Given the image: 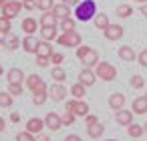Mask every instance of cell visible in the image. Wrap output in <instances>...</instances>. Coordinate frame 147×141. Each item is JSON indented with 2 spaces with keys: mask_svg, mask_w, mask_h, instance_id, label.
I'll return each mask as SVG.
<instances>
[{
  "mask_svg": "<svg viewBox=\"0 0 147 141\" xmlns=\"http://www.w3.org/2000/svg\"><path fill=\"white\" fill-rule=\"evenodd\" d=\"M95 14H97L95 0H81V2L77 4V8H75V16L81 22H87V20L95 18Z\"/></svg>",
  "mask_w": 147,
  "mask_h": 141,
  "instance_id": "6da1fadb",
  "label": "cell"
},
{
  "mask_svg": "<svg viewBox=\"0 0 147 141\" xmlns=\"http://www.w3.org/2000/svg\"><path fill=\"white\" fill-rule=\"evenodd\" d=\"M77 59H79L87 69L99 65V53H97L93 47H85V45L77 47Z\"/></svg>",
  "mask_w": 147,
  "mask_h": 141,
  "instance_id": "7a4b0ae2",
  "label": "cell"
},
{
  "mask_svg": "<svg viewBox=\"0 0 147 141\" xmlns=\"http://www.w3.org/2000/svg\"><path fill=\"white\" fill-rule=\"evenodd\" d=\"M95 75H97V79L111 83V81H115V77H117V69H115L111 63H107V61H99V65L95 67Z\"/></svg>",
  "mask_w": 147,
  "mask_h": 141,
  "instance_id": "3957f363",
  "label": "cell"
},
{
  "mask_svg": "<svg viewBox=\"0 0 147 141\" xmlns=\"http://www.w3.org/2000/svg\"><path fill=\"white\" fill-rule=\"evenodd\" d=\"M65 111L73 113L75 117H87L89 115V105L85 99H71L65 103Z\"/></svg>",
  "mask_w": 147,
  "mask_h": 141,
  "instance_id": "277c9868",
  "label": "cell"
},
{
  "mask_svg": "<svg viewBox=\"0 0 147 141\" xmlns=\"http://www.w3.org/2000/svg\"><path fill=\"white\" fill-rule=\"evenodd\" d=\"M81 34L77 32V30H71V32H63V34H59L57 36V43L61 45V47H65V49H77V47H81Z\"/></svg>",
  "mask_w": 147,
  "mask_h": 141,
  "instance_id": "5b68a950",
  "label": "cell"
},
{
  "mask_svg": "<svg viewBox=\"0 0 147 141\" xmlns=\"http://www.w3.org/2000/svg\"><path fill=\"white\" fill-rule=\"evenodd\" d=\"M24 83H26V89L30 93H45L47 91V83L42 81L40 75H28L24 79Z\"/></svg>",
  "mask_w": 147,
  "mask_h": 141,
  "instance_id": "8992f818",
  "label": "cell"
},
{
  "mask_svg": "<svg viewBox=\"0 0 147 141\" xmlns=\"http://www.w3.org/2000/svg\"><path fill=\"white\" fill-rule=\"evenodd\" d=\"M49 97L55 101V103H63L67 99V87L65 83H55L51 89H49Z\"/></svg>",
  "mask_w": 147,
  "mask_h": 141,
  "instance_id": "52a82bcc",
  "label": "cell"
},
{
  "mask_svg": "<svg viewBox=\"0 0 147 141\" xmlns=\"http://www.w3.org/2000/svg\"><path fill=\"white\" fill-rule=\"evenodd\" d=\"M20 10H22V2H18V0H10L8 4L2 6V16H6V18L12 20L14 16L20 14Z\"/></svg>",
  "mask_w": 147,
  "mask_h": 141,
  "instance_id": "ba28073f",
  "label": "cell"
},
{
  "mask_svg": "<svg viewBox=\"0 0 147 141\" xmlns=\"http://www.w3.org/2000/svg\"><path fill=\"white\" fill-rule=\"evenodd\" d=\"M45 125H47V129H51V131H59V129L63 127V119H61L59 113L51 111V113H47V117H45Z\"/></svg>",
  "mask_w": 147,
  "mask_h": 141,
  "instance_id": "9c48e42d",
  "label": "cell"
},
{
  "mask_svg": "<svg viewBox=\"0 0 147 141\" xmlns=\"http://www.w3.org/2000/svg\"><path fill=\"white\" fill-rule=\"evenodd\" d=\"M103 32H105V38H107V40L115 43V40H119V38L123 36V32H125V30H123V26H121V24H109Z\"/></svg>",
  "mask_w": 147,
  "mask_h": 141,
  "instance_id": "30bf717a",
  "label": "cell"
},
{
  "mask_svg": "<svg viewBox=\"0 0 147 141\" xmlns=\"http://www.w3.org/2000/svg\"><path fill=\"white\" fill-rule=\"evenodd\" d=\"M117 55H119V59H121V61H127V63H133V61H137V53H135V49H133V47H129V45H123V47H119Z\"/></svg>",
  "mask_w": 147,
  "mask_h": 141,
  "instance_id": "8fae6325",
  "label": "cell"
},
{
  "mask_svg": "<svg viewBox=\"0 0 147 141\" xmlns=\"http://www.w3.org/2000/svg\"><path fill=\"white\" fill-rule=\"evenodd\" d=\"M42 129H45V119L30 117V119L26 121V131H28V133H32V135H38V133H42Z\"/></svg>",
  "mask_w": 147,
  "mask_h": 141,
  "instance_id": "7c38bea8",
  "label": "cell"
},
{
  "mask_svg": "<svg viewBox=\"0 0 147 141\" xmlns=\"http://www.w3.org/2000/svg\"><path fill=\"white\" fill-rule=\"evenodd\" d=\"M133 111H127V109H119L117 113H115V121L119 123V125H123V127H127V125H131L133 123Z\"/></svg>",
  "mask_w": 147,
  "mask_h": 141,
  "instance_id": "4fadbf2b",
  "label": "cell"
},
{
  "mask_svg": "<svg viewBox=\"0 0 147 141\" xmlns=\"http://www.w3.org/2000/svg\"><path fill=\"white\" fill-rule=\"evenodd\" d=\"M53 14H55L59 20L69 18V16H71V6H69V4H65V2H57V4L53 6Z\"/></svg>",
  "mask_w": 147,
  "mask_h": 141,
  "instance_id": "5bb4252c",
  "label": "cell"
},
{
  "mask_svg": "<svg viewBox=\"0 0 147 141\" xmlns=\"http://www.w3.org/2000/svg\"><path fill=\"white\" fill-rule=\"evenodd\" d=\"M38 38L34 36V34H26L24 38H22V49L26 51V53H34L36 55V49H38Z\"/></svg>",
  "mask_w": 147,
  "mask_h": 141,
  "instance_id": "9a60e30c",
  "label": "cell"
},
{
  "mask_svg": "<svg viewBox=\"0 0 147 141\" xmlns=\"http://www.w3.org/2000/svg\"><path fill=\"white\" fill-rule=\"evenodd\" d=\"M95 79H97V75H95L91 69H87V67H85V69L79 73V79H77V81H79V83H83L85 87H91V85H95Z\"/></svg>",
  "mask_w": 147,
  "mask_h": 141,
  "instance_id": "2e32d148",
  "label": "cell"
},
{
  "mask_svg": "<svg viewBox=\"0 0 147 141\" xmlns=\"http://www.w3.org/2000/svg\"><path fill=\"white\" fill-rule=\"evenodd\" d=\"M125 95L123 93H113L111 97H109V107L113 109V111H119V109H123L125 107Z\"/></svg>",
  "mask_w": 147,
  "mask_h": 141,
  "instance_id": "e0dca14e",
  "label": "cell"
},
{
  "mask_svg": "<svg viewBox=\"0 0 147 141\" xmlns=\"http://www.w3.org/2000/svg\"><path fill=\"white\" fill-rule=\"evenodd\" d=\"M20 26H22V32H26V34H34V32L38 30V20H34L32 16H26V18L20 22Z\"/></svg>",
  "mask_w": 147,
  "mask_h": 141,
  "instance_id": "ac0fdd59",
  "label": "cell"
},
{
  "mask_svg": "<svg viewBox=\"0 0 147 141\" xmlns=\"http://www.w3.org/2000/svg\"><path fill=\"white\" fill-rule=\"evenodd\" d=\"M133 113H135V115H143V113H147V95L137 97V99L133 101Z\"/></svg>",
  "mask_w": 147,
  "mask_h": 141,
  "instance_id": "d6986e66",
  "label": "cell"
},
{
  "mask_svg": "<svg viewBox=\"0 0 147 141\" xmlns=\"http://www.w3.org/2000/svg\"><path fill=\"white\" fill-rule=\"evenodd\" d=\"M38 22H40V26H57L59 18L53 14V10H49V12H42V16L38 18Z\"/></svg>",
  "mask_w": 147,
  "mask_h": 141,
  "instance_id": "ffe728a7",
  "label": "cell"
},
{
  "mask_svg": "<svg viewBox=\"0 0 147 141\" xmlns=\"http://www.w3.org/2000/svg\"><path fill=\"white\" fill-rule=\"evenodd\" d=\"M57 36H59V32H57V26H42L40 28V38L42 40H57Z\"/></svg>",
  "mask_w": 147,
  "mask_h": 141,
  "instance_id": "44dd1931",
  "label": "cell"
},
{
  "mask_svg": "<svg viewBox=\"0 0 147 141\" xmlns=\"http://www.w3.org/2000/svg\"><path fill=\"white\" fill-rule=\"evenodd\" d=\"M20 45H22V40H20L16 34H12V32H10L8 36H4V45H2V47H6L8 51H16Z\"/></svg>",
  "mask_w": 147,
  "mask_h": 141,
  "instance_id": "7402d4cb",
  "label": "cell"
},
{
  "mask_svg": "<svg viewBox=\"0 0 147 141\" xmlns=\"http://www.w3.org/2000/svg\"><path fill=\"white\" fill-rule=\"evenodd\" d=\"M51 77H53V81H57V83H65V81H67V71H65L61 65H57V67L51 69Z\"/></svg>",
  "mask_w": 147,
  "mask_h": 141,
  "instance_id": "603a6c76",
  "label": "cell"
},
{
  "mask_svg": "<svg viewBox=\"0 0 147 141\" xmlns=\"http://www.w3.org/2000/svg\"><path fill=\"white\" fill-rule=\"evenodd\" d=\"M6 79H8V83H22L24 81V73H22V69H10L8 73H6Z\"/></svg>",
  "mask_w": 147,
  "mask_h": 141,
  "instance_id": "cb8c5ba5",
  "label": "cell"
},
{
  "mask_svg": "<svg viewBox=\"0 0 147 141\" xmlns=\"http://www.w3.org/2000/svg\"><path fill=\"white\" fill-rule=\"evenodd\" d=\"M109 24H111V20H109V16H107L105 12H99V14H95V26H97L99 30H105Z\"/></svg>",
  "mask_w": 147,
  "mask_h": 141,
  "instance_id": "d4e9b609",
  "label": "cell"
},
{
  "mask_svg": "<svg viewBox=\"0 0 147 141\" xmlns=\"http://www.w3.org/2000/svg\"><path fill=\"white\" fill-rule=\"evenodd\" d=\"M87 133H89V137H93V139H99V137H103V133H105V127H103L101 123H95V125H89V127H87Z\"/></svg>",
  "mask_w": 147,
  "mask_h": 141,
  "instance_id": "484cf974",
  "label": "cell"
},
{
  "mask_svg": "<svg viewBox=\"0 0 147 141\" xmlns=\"http://www.w3.org/2000/svg\"><path fill=\"white\" fill-rule=\"evenodd\" d=\"M71 95H73L75 99H83V97L87 95V87H85L83 83H79V81H77V83L71 87Z\"/></svg>",
  "mask_w": 147,
  "mask_h": 141,
  "instance_id": "4316f807",
  "label": "cell"
},
{
  "mask_svg": "<svg viewBox=\"0 0 147 141\" xmlns=\"http://www.w3.org/2000/svg\"><path fill=\"white\" fill-rule=\"evenodd\" d=\"M143 133H145L143 125H137V123H131V125H127V135H129V137L137 139V137H141Z\"/></svg>",
  "mask_w": 147,
  "mask_h": 141,
  "instance_id": "83f0119b",
  "label": "cell"
},
{
  "mask_svg": "<svg viewBox=\"0 0 147 141\" xmlns=\"http://www.w3.org/2000/svg\"><path fill=\"white\" fill-rule=\"evenodd\" d=\"M59 26H61V30L63 32H71V30H75V26H77V20L75 18H63V20H59Z\"/></svg>",
  "mask_w": 147,
  "mask_h": 141,
  "instance_id": "f1b7e54d",
  "label": "cell"
},
{
  "mask_svg": "<svg viewBox=\"0 0 147 141\" xmlns=\"http://www.w3.org/2000/svg\"><path fill=\"white\" fill-rule=\"evenodd\" d=\"M55 51H53V47H51V43L49 40H40L38 43V49H36V55H42V57H51Z\"/></svg>",
  "mask_w": 147,
  "mask_h": 141,
  "instance_id": "f546056e",
  "label": "cell"
},
{
  "mask_svg": "<svg viewBox=\"0 0 147 141\" xmlns=\"http://www.w3.org/2000/svg\"><path fill=\"white\" fill-rule=\"evenodd\" d=\"M10 32H12L10 18H6V16H0V34H2V36H8Z\"/></svg>",
  "mask_w": 147,
  "mask_h": 141,
  "instance_id": "4dcf8cb0",
  "label": "cell"
},
{
  "mask_svg": "<svg viewBox=\"0 0 147 141\" xmlns=\"http://www.w3.org/2000/svg\"><path fill=\"white\" fill-rule=\"evenodd\" d=\"M115 14H117L119 18H129V16L133 14V6H129V4H119L117 10H115Z\"/></svg>",
  "mask_w": 147,
  "mask_h": 141,
  "instance_id": "1f68e13d",
  "label": "cell"
},
{
  "mask_svg": "<svg viewBox=\"0 0 147 141\" xmlns=\"http://www.w3.org/2000/svg\"><path fill=\"white\" fill-rule=\"evenodd\" d=\"M53 6H55V0H36V8L40 12H49L53 10Z\"/></svg>",
  "mask_w": 147,
  "mask_h": 141,
  "instance_id": "d6a6232c",
  "label": "cell"
},
{
  "mask_svg": "<svg viewBox=\"0 0 147 141\" xmlns=\"http://www.w3.org/2000/svg\"><path fill=\"white\" fill-rule=\"evenodd\" d=\"M129 85H131L133 89H143V87H145V79H143L141 75H133V77L129 79Z\"/></svg>",
  "mask_w": 147,
  "mask_h": 141,
  "instance_id": "836d02e7",
  "label": "cell"
},
{
  "mask_svg": "<svg viewBox=\"0 0 147 141\" xmlns=\"http://www.w3.org/2000/svg\"><path fill=\"white\" fill-rule=\"evenodd\" d=\"M22 83H8V93L12 95V97H20L22 95Z\"/></svg>",
  "mask_w": 147,
  "mask_h": 141,
  "instance_id": "e575fe53",
  "label": "cell"
},
{
  "mask_svg": "<svg viewBox=\"0 0 147 141\" xmlns=\"http://www.w3.org/2000/svg\"><path fill=\"white\" fill-rule=\"evenodd\" d=\"M47 95H49V91H45V93H32V103H34L36 107L45 105V103H47Z\"/></svg>",
  "mask_w": 147,
  "mask_h": 141,
  "instance_id": "d590c367",
  "label": "cell"
},
{
  "mask_svg": "<svg viewBox=\"0 0 147 141\" xmlns=\"http://www.w3.org/2000/svg\"><path fill=\"white\" fill-rule=\"evenodd\" d=\"M12 105V95L8 93V91H4V93H0V107H10Z\"/></svg>",
  "mask_w": 147,
  "mask_h": 141,
  "instance_id": "8d00e7d4",
  "label": "cell"
},
{
  "mask_svg": "<svg viewBox=\"0 0 147 141\" xmlns=\"http://www.w3.org/2000/svg\"><path fill=\"white\" fill-rule=\"evenodd\" d=\"M61 119H63V127H71V125L75 123V115L69 113V111H65V113L61 115Z\"/></svg>",
  "mask_w": 147,
  "mask_h": 141,
  "instance_id": "74e56055",
  "label": "cell"
},
{
  "mask_svg": "<svg viewBox=\"0 0 147 141\" xmlns=\"http://www.w3.org/2000/svg\"><path fill=\"white\" fill-rule=\"evenodd\" d=\"M63 61H65V55H63V53H57V51H55V53L51 55V65L57 67V65H63Z\"/></svg>",
  "mask_w": 147,
  "mask_h": 141,
  "instance_id": "f35d334b",
  "label": "cell"
},
{
  "mask_svg": "<svg viewBox=\"0 0 147 141\" xmlns=\"http://www.w3.org/2000/svg\"><path fill=\"white\" fill-rule=\"evenodd\" d=\"M36 137L32 135V133H28V131H20L18 135H16V141H34Z\"/></svg>",
  "mask_w": 147,
  "mask_h": 141,
  "instance_id": "ab89813d",
  "label": "cell"
},
{
  "mask_svg": "<svg viewBox=\"0 0 147 141\" xmlns=\"http://www.w3.org/2000/svg\"><path fill=\"white\" fill-rule=\"evenodd\" d=\"M22 8L28 10V12H32L36 8V0H22Z\"/></svg>",
  "mask_w": 147,
  "mask_h": 141,
  "instance_id": "60d3db41",
  "label": "cell"
},
{
  "mask_svg": "<svg viewBox=\"0 0 147 141\" xmlns=\"http://www.w3.org/2000/svg\"><path fill=\"white\" fill-rule=\"evenodd\" d=\"M36 65H38V67H47V65H51V57L36 55Z\"/></svg>",
  "mask_w": 147,
  "mask_h": 141,
  "instance_id": "b9f144b4",
  "label": "cell"
},
{
  "mask_svg": "<svg viewBox=\"0 0 147 141\" xmlns=\"http://www.w3.org/2000/svg\"><path fill=\"white\" fill-rule=\"evenodd\" d=\"M137 61H139V65H141V67H147V49H145V51H141V53L137 55Z\"/></svg>",
  "mask_w": 147,
  "mask_h": 141,
  "instance_id": "7bdbcfd3",
  "label": "cell"
},
{
  "mask_svg": "<svg viewBox=\"0 0 147 141\" xmlns=\"http://www.w3.org/2000/svg\"><path fill=\"white\" fill-rule=\"evenodd\" d=\"M95 123H99L97 115H87V117H85V125H87V127H89V125H95Z\"/></svg>",
  "mask_w": 147,
  "mask_h": 141,
  "instance_id": "ee69618b",
  "label": "cell"
},
{
  "mask_svg": "<svg viewBox=\"0 0 147 141\" xmlns=\"http://www.w3.org/2000/svg\"><path fill=\"white\" fill-rule=\"evenodd\" d=\"M65 141H83V139H81L79 135H75V133H71V135H67V137H65Z\"/></svg>",
  "mask_w": 147,
  "mask_h": 141,
  "instance_id": "f6af8a7d",
  "label": "cell"
},
{
  "mask_svg": "<svg viewBox=\"0 0 147 141\" xmlns=\"http://www.w3.org/2000/svg\"><path fill=\"white\" fill-rule=\"evenodd\" d=\"M10 121H12V123H18V121H20V115H18V113H10Z\"/></svg>",
  "mask_w": 147,
  "mask_h": 141,
  "instance_id": "bcb514c9",
  "label": "cell"
},
{
  "mask_svg": "<svg viewBox=\"0 0 147 141\" xmlns=\"http://www.w3.org/2000/svg\"><path fill=\"white\" fill-rule=\"evenodd\" d=\"M34 141H51V137H49V135H42V133H38V137H36Z\"/></svg>",
  "mask_w": 147,
  "mask_h": 141,
  "instance_id": "7dc6e473",
  "label": "cell"
},
{
  "mask_svg": "<svg viewBox=\"0 0 147 141\" xmlns=\"http://www.w3.org/2000/svg\"><path fill=\"white\" fill-rule=\"evenodd\" d=\"M61 2H65V4H69V6H73V4H79V0H61Z\"/></svg>",
  "mask_w": 147,
  "mask_h": 141,
  "instance_id": "c3c4849f",
  "label": "cell"
},
{
  "mask_svg": "<svg viewBox=\"0 0 147 141\" xmlns=\"http://www.w3.org/2000/svg\"><path fill=\"white\" fill-rule=\"evenodd\" d=\"M4 129H6V121H4L2 117H0V133H2Z\"/></svg>",
  "mask_w": 147,
  "mask_h": 141,
  "instance_id": "681fc988",
  "label": "cell"
},
{
  "mask_svg": "<svg viewBox=\"0 0 147 141\" xmlns=\"http://www.w3.org/2000/svg\"><path fill=\"white\" fill-rule=\"evenodd\" d=\"M141 14L147 18V2H145V4H141Z\"/></svg>",
  "mask_w": 147,
  "mask_h": 141,
  "instance_id": "f907efd6",
  "label": "cell"
},
{
  "mask_svg": "<svg viewBox=\"0 0 147 141\" xmlns=\"http://www.w3.org/2000/svg\"><path fill=\"white\" fill-rule=\"evenodd\" d=\"M8 2H10V0H0V8H2L4 4H8Z\"/></svg>",
  "mask_w": 147,
  "mask_h": 141,
  "instance_id": "816d5d0a",
  "label": "cell"
},
{
  "mask_svg": "<svg viewBox=\"0 0 147 141\" xmlns=\"http://www.w3.org/2000/svg\"><path fill=\"white\" fill-rule=\"evenodd\" d=\"M133 2H141V4H145V2H147V0H133Z\"/></svg>",
  "mask_w": 147,
  "mask_h": 141,
  "instance_id": "f5cc1de1",
  "label": "cell"
},
{
  "mask_svg": "<svg viewBox=\"0 0 147 141\" xmlns=\"http://www.w3.org/2000/svg\"><path fill=\"white\" fill-rule=\"evenodd\" d=\"M0 45H4V38H2V34H0Z\"/></svg>",
  "mask_w": 147,
  "mask_h": 141,
  "instance_id": "db71d44e",
  "label": "cell"
},
{
  "mask_svg": "<svg viewBox=\"0 0 147 141\" xmlns=\"http://www.w3.org/2000/svg\"><path fill=\"white\" fill-rule=\"evenodd\" d=\"M143 129H145V133H147V121H145V125H143Z\"/></svg>",
  "mask_w": 147,
  "mask_h": 141,
  "instance_id": "11a10c76",
  "label": "cell"
},
{
  "mask_svg": "<svg viewBox=\"0 0 147 141\" xmlns=\"http://www.w3.org/2000/svg\"><path fill=\"white\" fill-rule=\"evenodd\" d=\"M2 73H4V69H2V67H0V75H2Z\"/></svg>",
  "mask_w": 147,
  "mask_h": 141,
  "instance_id": "9f6ffc18",
  "label": "cell"
},
{
  "mask_svg": "<svg viewBox=\"0 0 147 141\" xmlns=\"http://www.w3.org/2000/svg\"><path fill=\"white\" fill-rule=\"evenodd\" d=\"M107 141H117V139H107Z\"/></svg>",
  "mask_w": 147,
  "mask_h": 141,
  "instance_id": "6f0895ef",
  "label": "cell"
}]
</instances>
